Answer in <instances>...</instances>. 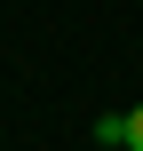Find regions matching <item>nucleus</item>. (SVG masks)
Listing matches in <instances>:
<instances>
[{
    "label": "nucleus",
    "mask_w": 143,
    "mask_h": 151,
    "mask_svg": "<svg viewBox=\"0 0 143 151\" xmlns=\"http://www.w3.org/2000/svg\"><path fill=\"white\" fill-rule=\"evenodd\" d=\"M96 143H127V111H103L96 119Z\"/></svg>",
    "instance_id": "1"
},
{
    "label": "nucleus",
    "mask_w": 143,
    "mask_h": 151,
    "mask_svg": "<svg viewBox=\"0 0 143 151\" xmlns=\"http://www.w3.org/2000/svg\"><path fill=\"white\" fill-rule=\"evenodd\" d=\"M127 151H143V104L127 111Z\"/></svg>",
    "instance_id": "2"
}]
</instances>
